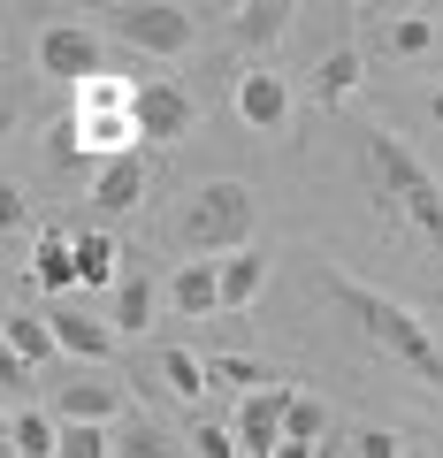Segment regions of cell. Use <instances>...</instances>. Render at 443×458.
<instances>
[{"mask_svg":"<svg viewBox=\"0 0 443 458\" xmlns=\"http://www.w3.org/2000/svg\"><path fill=\"white\" fill-rule=\"evenodd\" d=\"M321 291L337 298V313H345L375 352H390L413 382H436L443 390V344H436V328H428L413 306H397L390 291H367L360 276H345V267H328V260H321Z\"/></svg>","mask_w":443,"mask_h":458,"instance_id":"1","label":"cell"},{"mask_svg":"<svg viewBox=\"0 0 443 458\" xmlns=\"http://www.w3.org/2000/svg\"><path fill=\"white\" fill-rule=\"evenodd\" d=\"M252 229H260V199H252V183L214 176V183H199V191L183 199L176 245H183V260H230V252H252Z\"/></svg>","mask_w":443,"mask_h":458,"instance_id":"2","label":"cell"},{"mask_svg":"<svg viewBox=\"0 0 443 458\" xmlns=\"http://www.w3.org/2000/svg\"><path fill=\"white\" fill-rule=\"evenodd\" d=\"M367 176H375V191L443 252V183H436V168H428L397 131H367Z\"/></svg>","mask_w":443,"mask_h":458,"instance_id":"3","label":"cell"},{"mask_svg":"<svg viewBox=\"0 0 443 458\" xmlns=\"http://www.w3.org/2000/svg\"><path fill=\"white\" fill-rule=\"evenodd\" d=\"M107 31H115L131 54L176 62V54H192L199 16H192V8H176V0H131V8H107Z\"/></svg>","mask_w":443,"mask_h":458,"instance_id":"4","label":"cell"},{"mask_svg":"<svg viewBox=\"0 0 443 458\" xmlns=\"http://www.w3.org/2000/svg\"><path fill=\"white\" fill-rule=\"evenodd\" d=\"M38 69L62 77V84H92V77H107V47L84 23H47L38 31Z\"/></svg>","mask_w":443,"mask_h":458,"instance_id":"5","label":"cell"},{"mask_svg":"<svg viewBox=\"0 0 443 458\" xmlns=\"http://www.w3.org/2000/svg\"><path fill=\"white\" fill-rule=\"evenodd\" d=\"M199 131V99L183 84H146L138 92V138L146 146H176V138Z\"/></svg>","mask_w":443,"mask_h":458,"instance_id":"6","label":"cell"},{"mask_svg":"<svg viewBox=\"0 0 443 458\" xmlns=\"http://www.w3.org/2000/svg\"><path fill=\"white\" fill-rule=\"evenodd\" d=\"M283 428H291V390H283V382H268V390H252L245 405H237V443H245V458H276Z\"/></svg>","mask_w":443,"mask_h":458,"instance_id":"7","label":"cell"},{"mask_svg":"<svg viewBox=\"0 0 443 458\" xmlns=\"http://www.w3.org/2000/svg\"><path fill=\"white\" fill-rule=\"evenodd\" d=\"M237 114H245L260 138H283V131H291V84H283L276 69L252 62L245 77H237Z\"/></svg>","mask_w":443,"mask_h":458,"instance_id":"8","label":"cell"},{"mask_svg":"<svg viewBox=\"0 0 443 458\" xmlns=\"http://www.w3.org/2000/svg\"><path fill=\"white\" fill-rule=\"evenodd\" d=\"M47 321H54V336H62V352H69V360H84V367H107V360H115V328H107V321H92L84 306H54Z\"/></svg>","mask_w":443,"mask_h":458,"instance_id":"9","label":"cell"},{"mask_svg":"<svg viewBox=\"0 0 443 458\" xmlns=\"http://www.w3.org/2000/svg\"><path fill=\"white\" fill-rule=\"evenodd\" d=\"M168 298H176L183 321H207V313H222V260H183V276L168 283Z\"/></svg>","mask_w":443,"mask_h":458,"instance_id":"10","label":"cell"},{"mask_svg":"<svg viewBox=\"0 0 443 458\" xmlns=\"http://www.w3.org/2000/svg\"><path fill=\"white\" fill-rule=\"evenodd\" d=\"M291 0H252V8H237V23H230V38H237V54H268L283 31H291Z\"/></svg>","mask_w":443,"mask_h":458,"instance_id":"11","label":"cell"},{"mask_svg":"<svg viewBox=\"0 0 443 458\" xmlns=\"http://www.w3.org/2000/svg\"><path fill=\"white\" fill-rule=\"evenodd\" d=\"M92 199L107 214H131L138 199H146V161H138V153H123V161H99L92 168Z\"/></svg>","mask_w":443,"mask_h":458,"instance_id":"12","label":"cell"},{"mask_svg":"<svg viewBox=\"0 0 443 458\" xmlns=\"http://www.w3.org/2000/svg\"><path fill=\"white\" fill-rule=\"evenodd\" d=\"M54 352H62V336H54L47 313H8V360H16L23 375H38Z\"/></svg>","mask_w":443,"mask_h":458,"instance_id":"13","label":"cell"},{"mask_svg":"<svg viewBox=\"0 0 443 458\" xmlns=\"http://www.w3.org/2000/svg\"><path fill=\"white\" fill-rule=\"evenodd\" d=\"M153 306H161L153 276H146V267H123V283H115V336H146V328H153Z\"/></svg>","mask_w":443,"mask_h":458,"instance_id":"14","label":"cell"},{"mask_svg":"<svg viewBox=\"0 0 443 458\" xmlns=\"http://www.w3.org/2000/svg\"><path fill=\"white\" fill-rule=\"evenodd\" d=\"M360 92V47H328L313 62V107H345Z\"/></svg>","mask_w":443,"mask_h":458,"instance_id":"15","label":"cell"},{"mask_svg":"<svg viewBox=\"0 0 443 458\" xmlns=\"http://www.w3.org/2000/svg\"><path fill=\"white\" fill-rule=\"evenodd\" d=\"M77 283L84 291H115L123 283V252L107 229H77Z\"/></svg>","mask_w":443,"mask_h":458,"instance_id":"16","label":"cell"},{"mask_svg":"<svg viewBox=\"0 0 443 458\" xmlns=\"http://www.w3.org/2000/svg\"><path fill=\"white\" fill-rule=\"evenodd\" d=\"M31 283H38V291H69V283H77V237L38 229V245H31Z\"/></svg>","mask_w":443,"mask_h":458,"instance_id":"17","label":"cell"},{"mask_svg":"<svg viewBox=\"0 0 443 458\" xmlns=\"http://www.w3.org/2000/svg\"><path fill=\"white\" fill-rule=\"evenodd\" d=\"M260 291H268V252H260V245H252V252H230V260H222V313H245Z\"/></svg>","mask_w":443,"mask_h":458,"instance_id":"18","label":"cell"},{"mask_svg":"<svg viewBox=\"0 0 443 458\" xmlns=\"http://www.w3.org/2000/svg\"><path fill=\"white\" fill-rule=\"evenodd\" d=\"M8 451H16V458H62V420L16 405V412H8Z\"/></svg>","mask_w":443,"mask_h":458,"instance_id":"19","label":"cell"},{"mask_svg":"<svg viewBox=\"0 0 443 458\" xmlns=\"http://www.w3.org/2000/svg\"><path fill=\"white\" fill-rule=\"evenodd\" d=\"M123 390L115 382H62V420H115Z\"/></svg>","mask_w":443,"mask_h":458,"instance_id":"20","label":"cell"},{"mask_svg":"<svg viewBox=\"0 0 443 458\" xmlns=\"http://www.w3.org/2000/svg\"><path fill=\"white\" fill-rule=\"evenodd\" d=\"M382 47H390L397 62H421V54H436V16H421V8L390 16V23H382Z\"/></svg>","mask_w":443,"mask_h":458,"instance_id":"21","label":"cell"},{"mask_svg":"<svg viewBox=\"0 0 443 458\" xmlns=\"http://www.w3.org/2000/svg\"><path fill=\"white\" fill-rule=\"evenodd\" d=\"M138 92H146V84L92 77V84H77V114H138Z\"/></svg>","mask_w":443,"mask_h":458,"instance_id":"22","label":"cell"},{"mask_svg":"<svg viewBox=\"0 0 443 458\" xmlns=\"http://www.w3.org/2000/svg\"><path fill=\"white\" fill-rule=\"evenodd\" d=\"M161 382H168V390L183 397V405L214 390V382H207V360H199V352H176V344H168V352H161Z\"/></svg>","mask_w":443,"mask_h":458,"instance_id":"23","label":"cell"},{"mask_svg":"<svg viewBox=\"0 0 443 458\" xmlns=\"http://www.w3.org/2000/svg\"><path fill=\"white\" fill-rule=\"evenodd\" d=\"M115 458H176V436H168V428H153L146 412H131V428L115 436Z\"/></svg>","mask_w":443,"mask_h":458,"instance_id":"24","label":"cell"},{"mask_svg":"<svg viewBox=\"0 0 443 458\" xmlns=\"http://www.w3.org/2000/svg\"><path fill=\"white\" fill-rule=\"evenodd\" d=\"M62 458H115L107 420H62Z\"/></svg>","mask_w":443,"mask_h":458,"instance_id":"25","label":"cell"},{"mask_svg":"<svg viewBox=\"0 0 443 458\" xmlns=\"http://www.w3.org/2000/svg\"><path fill=\"white\" fill-rule=\"evenodd\" d=\"M192 451H199V458H245V443H237V428L199 420V428H192Z\"/></svg>","mask_w":443,"mask_h":458,"instance_id":"26","label":"cell"},{"mask_svg":"<svg viewBox=\"0 0 443 458\" xmlns=\"http://www.w3.org/2000/svg\"><path fill=\"white\" fill-rule=\"evenodd\" d=\"M352 458H405V436H390V428H360V436H352Z\"/></svg>","mask_w":443,"mask_h":458,"instance_id":"27","label":"cell"},{"mask_svg":"<svg viewBox=\"0 0 443 458\" xmlns=\"http://www.w3.org/2000/svg\"><path fill=\"white\" fill-rule=\"evenodd\" d=\"M321 428H328V412L313 405V397H291V428H283V436H291V443H313Z\"/></svg>","mask_w":443,"mask_h":458,"instance_id":"28","label":"cell"},{"mask_svg":"<svg viewBox=\"0 0 443 458\" xmlns=\"http://www.w3.org/2000/svg\"><path fill=\"white\" fill-rule=\"evenodd\" d=\"M276 458H313V443H291V436H283V451Z\"/></svg>","mask_w":443,"mask_h":458,"instance_id":"29","label":"cell"},{"mask_svg":"<svg viewBox=\"0 0 443 458\" xmlns=\"http://www.w3.org/2000/svg\"><path fill=\"white\" fill-rule=\"evenodd\" d=\"M405 458H428V451H421V443H405Z\"/></svg>","mask_w":443,"mask_h":458,"instance_id":"30","label":"cell"},{"mask_svg":"<svg viewBox=\"0 0 443 458\" xmlns=\"http://www.w3.org/2000/svg\"><path fill=\"white\" fill-rule=\"evenodd\" d=\"M436 114H443V92H436Z\"/></svg>","mask_w":443,"mask_h":458,"instance_id":"31","label":"cell"}]
</instances>
